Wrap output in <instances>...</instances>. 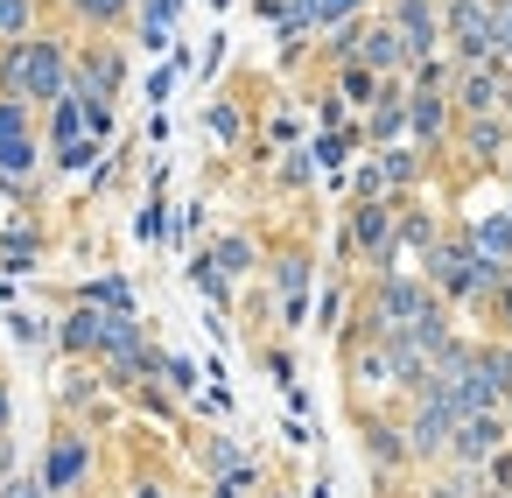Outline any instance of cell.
<instances>
[{"label":"cell","mask_w":512,"mask_h":498,"mask_svg":"<svg viewBox=\"0 0 512 498\" xmlns=\"http://www.w3.org/2000/svg\"><path fill=\"white\" fill-rule=\"evenodd\" d=\"M267 498H288V491H267Z\"/></svg>","instance_id":"obj_38"},{"label":"cell","mask_w":512,"mask_h":498,"mask_svg":"<svg viewBox=\"0 0 512 498\" xmlns=\"http://www.w3.org/2000/svg\"><path fill=\"white\" fill-rule=\"evenodd\" d=\"M463 239H470V253H477V260H491L498 274H512V211H491V218H477Z\"/></svg>","instance_id":"obj_17"},{"label":"cell","mask_w":512,"mask_h":498,"mask_svg":"<svg viewBox=\"0 0 512 498\" xmlns=\"http://www.w3.org/2000/svg\"><path fill=\"white\" fill-rule=\"evenodd\" d=\"M421 281H428L442 302H484L505 274H498L491 260H477L470 239H435V246L421 253Z\"/></svg>","instance_id":"obj_2"},{"label":"cell","mask_w":512,"mask_h":498,"mask_svg":"<svg viewBox=\"0 0 512 498\" xmlns=\"http://www.w3.org/2000/svg\"><path fill=\"white\" fill-rule=\"evenodd\" d=\"M393 211H400V197H358V204H351V246L372 260V274H386V267L400 260V246H393Z\"/></svg>","instance_id":"obj_7"},{"label":"cell","mask_w":512,"mask_h":498,"mask_svg":"<svg viewBox=\"0 0 512 498\" xmlns=\"http://www.w3.org/2000/svg\"><path fill=\"white\" fill-rule=\"evenodd\" d=\"M358 64H365L372 78H407V64H414V57H407L400 29L379 15V22H365V29H358Z\"/></svg>","instance_id":"obj_12"},{"label":"cell","mask_w":512,"mask_h":498,"mask_svg":"<svg viewBox=\"0 0 512 498\" xmlns=\"http://www.w3.org/2000/svg\"><path fill=\"white\" fill-rule=\"evenodd\" d=\"M498 99H505V78H498L491 64H456V78H449V106H456V120H470V113H498Z\"/></svg>","instance_id":"obj_13"},{"label":"cell","mask_w":512,"mask_h":498,"mask_svg":"<svg viewBox=\"0 0 512 498\" xmlns=\"http://www.w3.org/2000/svg\"><path fill=\"white\" fill-rule=\"evenodd\" d=\"M505 442H512V421H505L498 407H484V414H456V428H449V456H442V463H470V470H484Z\"/></svg>","instance_id":"obj_8"},{"label":"cell","mask_w":512,"mask_h":498,"mask_svg":"<svg viewBox=\"0 0 512 498\" xmlns=\"http://www.w3.org/2000/svg\"><path fill=\"white\" fill-rule=\"evenodd\" d=\"M78 302H92V309H134V295H127V281H92Z\"/></svg>","instance_id":"obj_27"},{"label":"cell","mask_w":512,"mask_h":498,"mask_svg":"<svg viewBox=\"0 0 512 498\" xmlns=\"http://www.w3.org/2000/svg\"><path fill=\"white\" fill-rule=\"evenodd\" d=\"M0 435H8V379H0Z\"/></svg>","instance_id":"obj_35"},{"label":"cell","mask_w":512,"mask_h":498,"mask_svg":"<svg viewBox=\"0 0 512 498\" xmlns=\"http://www.w3.org/2000/svg\"><path fill=\"white\" fill-rule=\"evenodd\" d=\"M253 260H260V253H253V239H218L204 267H211L218 281H239V274H253Z\"/></svg>","instance_id":"obj_22"},{"label":"cell","mask_w":512,"mask_h":498,"mask_svg":"<svg viewBox=\"0 0 512 498\" xmlns=\"http://www.w3.org/2000/svg\"><path fill=\"white\" fill-rule=\"evenodd\" d=\"M8 134H36V106H22V99H0V141Z\"/></svg>","instance_id":"obj_28"},{"label":"cell","mask_w":512,"mask_h":498,"mask_svg":"<svg viewBox=\"0 0 512 498\" xmlns=\"http://www.w3.org/2000/svg\"><path fill=\"white\" fill-rule=\"evenodd\" d=\"M43 484H50V498H78V491L92 484V435H85L78 421H64V428L50 435V456H43Z\"/></svg>","instance_id":"obj_6"},{"label":"cell","mask_w":512,"mask_h":498,"mask_svg":"<svg viewBox=\"0 0 512 498\" xmlns=\"http://www.w3.org/2000/svg\"><path fill=\"white\" fill-rule=\"evenodd\" d=\"M372 162H379V176H386V197H400V190H414V183L428 176V155H421L414 141H386V148H372Z\"/></svg>","instance_id":"obj_15"},{"label":"cell","mask_w":512,"mask_h":498,"mask_svg":"<svg viewBox=\"0 0 512 498\" xmlns=\"http://www.w3.org/2000/svg\"><path fill=\"white\" fill-rule=\"evenodd\" d=\"M169 22H176V0H148V8H141V43L162 50L169 43Z\"/></svg>","instance_id":"obj_25"},{"label":"cell","mask_w":512,"mask_h":498,"mask_svg":"<svg viewBox=\"0 0 512 498\" xmlns=\"http://www.w3.org/2000/svg\"><path fill=\"white\" fill-rule=\"evenodd\" d=\"M491 50H498L491 0H442V57L449 64H491Z\"/></svg>","instance_id":"obj_3"},{"label":"cell","mask_w":512,"mask_h":498,"mask_svg":"<svg viewBox=\"0 0 512 498\" xmlns=\"http://www.w3.org/2000/svg\"><path fill=\"white\" fill-rule=\"evenodd\" d=\"M120 85H127V57H120V43H106V36H85L78 50H71V92L78 99H120Z\"/></svg>","instance_id":"obj_5"},{"label":"cell","mask_w":512,"mask_h":498,"mask_svg":"<svg viewBox=\"0 0 512 498\" xmlns=\"http://www.w3.org/2000/svg\"><path fill=\"white\" fill-rule=\"evenodd\" d=\"M358 435H365V456H372L379 470L414 463V456H407V435H400V421H393V414H365V421H358Z\"/></svg>","instance_id":"obj_16"},{"label":"cell","mask_w":512,"mask_h":498,"mask_svg":"<svg viewBox=\"0 0 512 498\" xmlns=\"http://www.w3.org/2000/svg\"><path fill=\"white\" fill-rule=\"evenodd\" d=\"M29 29H43V0H0V43H15Z\"/></svg>","instance_id":"obj_24"},{"label":"cell","mask_w":512,"mask_h":498,"mask_svg":"<svg viewBox=\"0 0 512 498\" xmlns=\"http://www.w3.org/2000/svg\"><path fill=\"white\" fill-rule=\"evenodd\" d=\"M127 8H134V0H64V15H71L78 29H92V36H113V29L127 22Z\"/></svg>","instance_id":"obj_21"},{"label":"cell","mask_w":512,"mask_h":498,"mask_svg":"<svg viewBox=\"0 0 512 498\" xmlns=\"http://www.w3.org/2000/svg\"><path fill=\"white\" fill-rule=\"evenodd\" d=\"M57 337H64V351H71V358H99V344H106V309L78 302V309L57 323Z\"/></svg>","instance_id":"obj_19"},{"label":"cell","mask_w":512,"mask_h":498,"mask_svg":"<svg viewBox=\"0 0 512 498\" xmlns=\"http://www.w3.org/2000/svg\"><path fill=\"white\" fill-rule=\"evenodd\" d=\"M407 134H414L421 155H442L449 134H456V106H449V92H414V85H407Z\"/></svg>","instance_id":"obj_10"},{"label":"cell","mask_w":512,"mask_h":498,"mask_svg":"<svg viewBox=\"0 0 512 498\" xmlns=\"http://www.w3.org/2000/svg\"><path fill=\"white\" fill-rule=\"evenodd\" d=\"M449 148H463L477 169H498L505 148H512V120H505V113H470V120H456Z\"/></svg>","instance_id":"obj_11"},{"label":"cell","mask_w":512,"mask_h":498,"mask_svg":"<svg viewBox=\"0 0 512 498\" xmlns=\"http://www.w3.org/2000/svg\"><path fill=\"white\" fill-rule=\"evenodd\" d=\"M274 288H281V323H302V309H309V253H281Z\"/></svg>","instance_id":"obj_18"},{"label":"cell","mask_w":512,"mask_h":498,"mask_svg":"<svg viewBox=\"0 0 512 498\" xmlns=\"http://www.w3.org/2000/svg\"><path fill=\"white\" fill-rule=\"evenodd\" d=\"M379 8H386V22L400 29V43H407L414 64L442 50V0H379ZM414 64H407V71H414Z\"/></svg>","instance_id":"obj_9"},{"label":"cell","mask_w":512,"mask_h":498,"mask_svg":"<svg viewBox=\"0 0 512 498\" xmlns=\"http://www.w3.org/2000/svg\"><path fill=\"white\" fill-rule=\"evenodd\" d=\"M498 379H505V421H512V344L498 337Z\"/></svg>","instance_id":"obj_32"},{"label":"cell","mask_w":512,"mask_h":498,"mask_svg":"<svg viewBox=\"0 0 512 498\" xmlns=\"http://www.w3.org/2000/svg\"><path fill=\"white\" fill-rule=\"evenodd\" d=\"M407 134V78H386L379 99L365 106V148H386Z\"/></svg>","instance_id":"obj_14"},{"label":"cell","mask_w":512,"mask_h":498,"mask_svg":"<svg viewBox=\"0 0 512 498\" xmlns=\"http://www.w3.org/2000/svg\"><path fill=\"white\" fill-rule=\"evenodd\" d=\"M309 169H316L309 155H288V162H281V183H309Z\"/></svg>","instance_id":"obj_33"},{"label":"cell","mask_w":512,"mask_h":498,"mask_svg":"<svg viewBox=\"0 0 512 498\" xmlns=\"http://www.w3.org/2000/svg\"><path fill=\"white\" fill-rule=\"evenodd\" d=\"M71 92V43L50 29H29L15 43H0V99H22V106H57Z\"/></svg>","instance_id":"obj_1"},{"label":"cell","mask_w":512,"mask_h":498,"mask_svg":"<svg viewBox=\"0 0 512 498\" xmlns=\"http://www.w3.org/2000/svg\"><path fill=\"white\" fill-rule=\"evenodd\" d=\"M36 162H43V134H8L0 141V183L8 190H22L36 176Z\"/></svg>","instance_id":"obj_20"},{"label":"cell","mask_w":512,"mask_h":498,"mask_svg":"<svg viewBox=\"0 0 512 498\" xmlns=\"http://www.w3.org/2000/svg\"><path fill=\"white\" fill-rule=\"evenodd\" d=\"M449 428H456V407H449L442 379H428V386L414 393L407 421H400V435H407V456H414V463H442V456H449Z\"/></svg>","instance_id":"obj_4"},{"label":"cell","mask_w":512,"mask_h":498,"mask_svg":"<svg viewBox=\"0 0 512 498\" xmlns=\"http://www.w3.org/2000/svg\"><path fill=\"white\" fill-rule=\"evenodd\" d=\"M498 169H505V176H512V148H505V162H498Z\"/></svg>","instance_id":"obj_37"},{"label":"cell","mask_w":512,"mask_h":498,"mask_svg":"<svg viewBox=\"0 0 512 498\" xmlns=\"http://www.w3.org/2000/svg\"><path fill=\"white\" fill-rule=\"evenodd\" d=\"M0 498H50V484H43V477H15V470H8V477H0Z\"/></svg>","instance_id":"obj_30"},{"label":"cell","mask_w":512,"mask_h":498,"mask_svg":"<svg viewBox=\"0 0 512 498\" xmlns=\"http://www.w3.org/2000/svg\"><path fill=\"white\" fill-rule=\"evenodd\" d=\"M372 0H316V29H337V22H358Z\"/></svg>","instance_id":"obj_26"},{"label":"cell","mask_w":512,"mask_h":498,"mask_svg":"<svg viewBox=\"0 0 512 498\" xmlns=\"http://www.w3.org/2000/svg\"><path fill=\"white\" fill-rule=\"evenodd\" d=\"M211 127H218L225 141H239V113H232V106H218V113H211Z\"/></svg>","instance_id":"obj_34"},{"label":"cell","mask_w":512,"mask_h":498,"mask_svg":"<svg viewBox=\"0 0 512 498\" xmlns=\"http://www.w3.org/2000/svg\"><path fill=\"white\" fill-rule=\"evenodd\" d=\"M379 85H386V78H372L358 57H351V64H337V92H344V106H358V113H365V106L379 99Z\"/></svg>","instance_id":"obj_23"},{"label":"cell","mask_w":512,"mask_h":498,"mask_svg":"<svg viewBox=\"0 0 512 498\" xmlns=\"http://www.w3.org/2000/svg\"><path fill=\"white\" fill-rule=\"evenodd\" d=\"M484 302H491V323H498V337L512 344V274H505V281H498V288H491Z\"/></svg>","instance_id":"obj_29"},{"label":"cell","mask_w":512,"mask_h":498,"mask_svg":"<svg viewBox=\"0 0 512 498\" xmlns=\"http://www.w3.org/2000/svg\"><path fill=\"white\" fill-rule=\"evenodd\" d=\"M358 197H386V176H379V162H365V169H358Z\"/></svg>","instance_id":"obj_31"},{"label":"cell","mask_w":512,"mask_h":498,"mask_svg":"<svg viewBox=\"0 0 512 498\" xmlns=\"http://www.w3.org/2000/svg\"><path fill=\"white\" fill-rule=\"evenodd\" d=\"M498 113H505V120H512V78H505V99H498Z\"/></svg>","instance_id":"obj_36"}]
</instances>
